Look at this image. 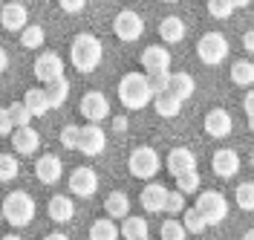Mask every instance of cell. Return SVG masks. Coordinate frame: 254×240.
Returning <instances> with one entry per match:
<instances>
[{"label":"cell","instance_id":"48","mask_svg":"<svg viewBox=\"0 0 254 240\" xmlns=\"http://www.w3.org/2000/svg\"><path fill=\"white\" fill-rule=\"evenodd\" d=\"M228 3H231V6H234V9H243V6H249V3H252V0H228Z\"/></svg>","mask_w":254,"mask_h":240},{"label":"cell","instance_id":"19","mask_svg":"<svg viewBox=\"0 0 254 240\" xmlns=\"http://www.w3.org/2000/svg\"><path fill=\"white\" fill-rule=\"evenodd\" d=\"M231 116L222 110V107H217V110H211L205 116V133L208 136H214V139H222V136H228L231 133Z\"/></svg>","mask_w":254,"mask_h":240},{"label":"cell","instance_id":"2","mask_svg":"<svg viewBox=\"0 0 254 240\" xmlns=\"http://www.w3.org/2000/svg\"><path fill=\"white\" fill-rule=\"evenodd\" d=\"M101 55H104V47L95 35L81 32L72 38V47H69V58H72V67L78 73H93L95 67L101 64Z\"/></svg>","mask_w":254,"mask_h":240},{"label":"cell","instance_id":"3","mask_svg":"<svg viewBox=\"0 0 254 240\" xmlns=\"http://www.w3.org/2000/svg\"><path fill=\"white\" fill-rule=\"evenodd\" d=\"M0 208H3V220L9 226H15V229L29 226L32 217H35V200H32V194H26V191H12L3 200Z\"/></svg>","mask_w":254,"mask_h":240},{"label":"cell","instance_id":"6","mask_svg":"<svg viewBox=\"0 0 254 240\" xmlns=\"http://www.w3.org/2000/svg\"><path fill=\"white\" fill-rule=\"evenodd\" d=\"M193 208L208 220V226H217L228 217V200H225L220 191H199Z\"/></svg>","mask_w":254,"mask_h":240},{"label":"cell","instance_id":"1","mask_svg":"<svg viewBox=\"0 0 254 240\" xmlns=\"http://www.w3.org/2000/svg\"><path fill=\"white\" fill-rule=\"evenodd\" d=\"M119 98L127 110H142L150 104L153 90H150V81L147 73H127L125 79L119 81Z\"/></svg>","mask_w":254,"mask_h":240},{"label":"cell","instance_id":"24","mask_svg":"<svg viewBox=\"0 0 254 240\" xmlns=\"http://www.w3.org/2000/svg\"><path fill=\"white\" fill-rule=\"evenodd\" d=\"M122 238V229L116 226L113 217H101L90 226V240H119Z\"/></svg>","mask_w":254,"mask_h":240},{"label":"cell","instance_id":"52","mask_svg":"<svg viewBox=\"0 0 254 240\" xmlns=\"http://www.w3.org/2000/svg\"><path fill=\"white\" fill-rule=\"evenodd\" d=\"M0 223H3V208H0Z\"/></svg>","mask_w":254,"mask_h":240},{"label":"cell","instance_id":"54","mask_svg":"<svg viewBox=\"0 0 254 240\" xmlns=\"http://www.w3.org/2000/svg\"><path fill=\"white\" fill-rule=\"evenodd\" d=\"M165 3H176V0H165Z\"/></svg>","mask_w":254,"mask_h":240},{"label":"cell","instance_id":"7","mask_svg":"<svg viewBox=\"0 0 254 240\" xmlns=\"http://www.w3.org/2000/svg\"><path fill=\"white\" fill-rule=\"evenodd\" d=\"M113 32H116V38L119 41H139L144 32V20L139 12H133V9H125V12H119L116 15V20H113Z\"/></svg>","mask_w":254,"mask_h":240},{"label":"cell","instance_id":"33","mask_svg":"<svg viewBox=\"0 0 254 240\" xmlns=\"http://www.w3.org/2000/svg\"><path fill=\"white\" fill-rule=\"evenodd\" d=\"M20 171L15 154H0V182H12Z\"/></svg>","mask_w":254,"mask_h":240},{"label":"cell","instance_id":"11","mask_svg":"<svg viewBox=\"0 0 254 240\" xmlns=\"http://www.w3.org/2000/svg\"><path fill=\"white\" fill-rule=\"evenodd\" d=\"M0 23H3V29H9V32H23L26 26H29V9L23 6V3H6L3 9H0Z\"/></svg>","mask_w":254,"mask_h":240},{"label":"cell","instance_id":"49","mask_svg":"<svg viewBox=\"0 0 254 240\" xmlns=\"http://www.w3.org/2000/svg\"><path fill=\"white\" fill-rule=\"evenodd\" d=\"M243 240H254V229H249V232L243 235Z\"/></svg>","mask_w":254,"mask_h":240},{"label":"cell","instance_id":"44","mask_svg":"<svg viewBox=\"0 0 254 240\" xmlns=\"http://www.w3.org/2000/svg\"><path fill=\"white\" fill-rule=\"evenodd\" d=\"M113 130H116V133H125L127 130V119L125 116H116V119H113Z\"/></svg>","mask_w":254,"mask_h":240},{"label":"cell","instance_id":"22","mask_svg":"<svg viewBox=\"0 0 254 240\" xmlns=\"http://www.w3.org/2000/svg\"><path fill=\"white\" fill-rule=\"evenodd\" d=\"M119 229H122V238L125 240H150L147 238V220H144V217L127 214Z\"/></svg>","mask_w":254,"mask_h":240},{"label":"cell","instance_id":"47","mask_svg":"<svg viewBox=\"0 0 254 240\" xmlns=\"http://www.w3.org/2000/svg\"><path fill=\"white\" fill-rule=\"evenodd\" d=\"M44 240H69L66 235H61V232H52V235H47Z\"/></svg>","mask_w":254,"mask_h":240},{"label":"cell","instance_id":"53","mask_svg":"<svg viewBox=\"0 0 254 240\" xmlns=\"http://www.w3.org/2000/svg\"><path fill=\"white\" fill-rule=\"evenodd\" d=\"M252 168H254V151H252Z\"/></svg>","mask_w":254,"mask_h":240},{"label":"cell","instance_id":"21","mask_svg":"<svg viewBox=\"0 0 254 240\" xmlns=\"http://www.w3.org/2000/svg\"><path fill=\"white\" fill-rule=\"evenodd\" d=\"M104 211H107V217H113V220H125L127 214H130V197H127L125 191L107 194V200H104Z\"/></svg>","mask_w":254,"mask_h":240},{"label":"cell","instance_id":"8","mask_svg":"<svg viewBox=\"0 0 254 240\" xmlns=\"http://www.w3.org/2000/svg\"><path fill=\"white\" fill-rule=\"evenodd\" d=\"M35 76H38V81H44V84H49V81H58L64 79V58L58 55V52H41L38 58H35Z\"/></svg>","mask_w":254,"mask_h":240},{"label":"cell","instance_id":"14","mask_svg":"<svg viewBox=\"0 0 254 240\" xmlns=\"http://www.w3.org/2000/svg\"><path fill=\"white\" fill-rule=\"evenodd\" d=\"M12 145H15V154L20 157H32V154H38V148H41V136H38V130L26 125V128H15L12 133Z\"/></svg>","mask_w":254,"mask_h":240},{"label":"cell","instance_id":"13","mask_svg":"<svg viewBox=\"0 0 254 240\" xmlns=\"http://www.w3.org/2000/svg\"><path fill=\"white\" fill-rule=\"evenodd\" d=\"M168 188L165 185H159V182H150V185H144L142 188V197H139V203L147 214H162L165 211V203H168Z\"/></svg>","mask_w":254,"mask_h":240},{"label":"cell","instance_id":"17","mask_svg":"<svg viewBox=\"0 0 254 240\" xmlns=\"http://www.w3.org/2000/svg\"><path fill=\"white\" fill-rule=\"evenodd\" d=\"M168 171L176 176L188 174V171H196V157H193V151L188 148H174L171 154H168Z\"/></svg>","mask_w":254,"mask_h":240},{"label":"cell","instance_id":"38","mask_svg":"<svg viewBox=\"0 0 254 240\" xmlns=\"http://www.w3.org/2000/svg\"><path fill=\"white\" fill-rule=\"evenodd\" d=\"M208 15L217 17V20H225V17L234 15V6L228 0H208Z\"/></svg>","mask_w":254,"mask_h":240},{"label":"cell","instance_id":"18","mask_svg":"<svg viewBox=\"0 0 254 240\" xmlns=\"http://www.w3.org/2000/svg\"><path fill=\"white\" fill-rule=\"evenodd\" d=\"M142 67L144 73H165L171 70V52L165 47H147L142 52Z\"/></svg>","mask_w":254,"mask_h":240},{"label":"cell","instance_id":"10","mask_svg":"<svg viewBox=\"0 0 254 240\" xmlns=\"http://www.w3.org/2000/svg\"><path fill=\"white\" fill-rule=\"evenodd\" d=\"M104 145H107V136H104V130L101 125H84L81 128V139H78V151L81 154H87V157H98L101 151H104Z\"/></svg>","mask_w":254,"mask_h":240},{"label":"cell","instance_id":"32","mask_svg":"<svg viewBox=\"0 0 254 240\" xmlns=\"http://www.w3.org/2000/svg\"><path fill=\"white\" fill-rule=\"evenodd\" d=\"M159 238H162V240H188V232H185L182 220L168 217V220L162 223V229H159Z\"/></svg>","mask_w":254,"mask_h":240},{"label":"cell","instance_id":"29","mask_svg":"<svg viewBox=\"0 0 254 240\" xmlns=\"http://www.w3.org/2000/svg\"><path fill=\"white\" fill-rule=\"evenodd\" d=\"M231 81L237 84V87H252L254 84V64L252 61H246V58H240L231 64Z\"/></svg>","mask_w":254,"mask_h":240},{"label":"cell","instance_id":"26","mask_svg":"<svg viewBox=\"0 0 254 240\" xmlns=\"http://www.w3.org/2000/svg\"><path fill=\"white\" fill-rule=\"evenodd\" d=\"M23 104L29 107V113L32 116H47L52 107H49V98H47V93L44 90H38V87H32V90H26V96H23Z\"/></svg>","mask_w":254,"mask_h":240},{"label":"cell","instance_id":"36","mask_svg":"<svg viewBox=\"0 0 254 240\" xmlns=\"http://www.w3.org/2000/svg\"><path fill=\"white\" fill-rule=\"evenodd\" d=\"M237 206L243 208V211H254V182H243V185H237Z\"/></svg>","mask_w":254,"mask_h":240},{"label":"cell","instance_id":"51","mask_svg":"<svg viewBox=\"0 0 254 240\" xmlns=\"http://www.w3.org/2000/svg\"><path fill=\"white\" fill-rule=\"evenodd\" d=\"M249 128H252V133H254V116H249Z\"/></svg>","mask_w":254,"mask_h":240},{"label":"cell","instance_id":"40","mask_svg":"<svg viewBox=\"0 0 254 240\" xmlns=\"http://www.w3.org/2000/svg\"><path fill=\"white\" fill-rule=\"evenodd\" d=\"M185 211V194L179 191H171L168 194V203H165V214H182Z\"/></svg>","mask_w":254,"mask_h":240},{"label":"cell","instance_id":"31","mask_svg":"<svg viewBox=\"0 0 254 240\" xmlns=\"http://www.w3.org/2000/svg\"><path fill=\"white\" fill-rule=\"evenodd\" d=\"M44 41H47V32H44V26H38V23H29V26L20 32V44H23L26 49L44 47Z\"/></svg>","mask_w":254,"mask_h":240},{"label":"cell","instance_id":"20","mask_svg":"<svg viewBox=\"0 0 254 240\" xmlns=\"http://www.w3.org/2000/svg\"><path fill=\"white\" fill-rule=\"evenodd\" d=\"M47 214L55 220V223H69V220H72V214H75V206H72V200H69V197L55 194V197L49 200V206H47Z\"/></svg>","mask_w":254,"mask_h":240},{"label":"cell","instance_id":"42","mask_svg":"<svg viewBox=\"0 0 254 240\" xmlns=\"http://www.w3.org/2000/svg\"><path fill=\"white\" fill-rule=\"evenodd\" d=\"M58 3H61V9H64V12L75 15V12H81V9H84V3H87V0H58Z\"/></svg>","mask_w":254,"mask_h":240},{"label":"cell","instance_id":"34","mask_svg":"<svg viewBox=\"0 0 254 240\" xmlns=\"http://www.w3.org/2000/svg\"><path fill=\"white\" fill-rule=\"evenodd\" d=\"M9 116H12L15 128H26V125H32V119H35L23 101H12V104H9Z\"/></svg>","mask_w":254,"mask_h":240},{"label":"cell","instance_id":"27","mask_svg":"<svg viewBox=\"0 0 254 240\" xmlns=\"http://www.w3.org/2000/svg\"><path fill=\"white\" fill-rule=\"evenodd\" d=\"M153 110L162 116V119H174L182 110V101L174 96V93H162V96H153Z\"/></svg>","mask_w":254,"mask_h":240},{"label":"cell","instance_id":"16","mask_svg":"<svg viewBox=\"0 0 254 240\" xmlns=\"http://www.w3.org/2000/svg\"><path fill=\"white\" fill-rule=\"evenodd\" d=\"M64 174V165L61 160L55 157V154H44L38 165H35V176H38V182H44V185H55Z\"/></svg>","mask_w":254,"mask_h":240},{"label":"cell","instance_id":"37","mask_svg":"<svg viewBox=\"0 0 254 240\" xmlns=\"http://www.w3.org/2000/svg\"><path fill=\"white\" fill-rule=\"evenodd\" d=\"M176 188L182 194H199V174L196 171H188V174L176 176Z\"/></svg>","mask_w":254,"mask_h":240},{"label":"cell","instance_id":"46","mask_svg":"<svg viewBox=\"0 0 254 240\" xmlns=\"http://www.w3.org/2000/svg\"><path fill=\"white\" fill-rule=\"evenodd\" d=\"M6 67H9V52L0 47V73H6Z\"/></svg>","mask_w":254,"mask_h":240},{"label":"cell","instance_id":"28","mask_svg":"<svg viewBox=\"0 0 254 240\" xmlns=\"http://www.w3.org/2000/svg\"><path fill=\"white\" fill-rule=\"evenodd\" d=\"M44 93H47L49 107H52V110H55V107H64V101L69 98V81H66V79L49 81L47 87H44Z\"/></svg>","mask_w":254,"mask_h":240},{"label":"cell","instance_id":"39","mask_svg":"<svg viewBox=\"0 0 254 240\" xmlns=\"http://www.w3.org/2000/svg\"><path fill=\"white\" fill-rule=\"evenodd\" d=\"M78 139H81V128H75V125H66L61 130V145L66 151H78Z\"/></svg>","mask_w":254,"mask_h":240},{"label":"cell","instance_id":"45","mask_svg":"<svg viewBox=\"0 0 254 240\" xmlns=\"http://www.w3.org/2000/svg\"><path fill=\"white\" fill-rule=\"evenodd\" d=\"M243 47H246V52H254V29L243 35Z\"/></svg>","mask_w":254,"mask_h":240},{"label":"cell","instance_id":"12","mask_svg":"<svg viewBox=\"0 0 254 240\" xmlns=\"http://www.w3.org/2000/svg\"><path fill=\"white\" fill-rule=\"evenodd\" d=\"M69 191L75 197H93L98 191V174L93 168H75L69 174Z\"/></svg>","mask_w":254,"mask_h":240},{"label":"cell","instance_id":"4","mask_svg":"<svg viewBox=\"0 0 254 240\" xmlns=\"http://www.w3.org/2000/svg\"><path fill=\"white\" fill-rule=\"evenodd\" d=\"M228 52H231V47H228V41L222 38V32H205L196 41V55H199V61L208 64V67L222 64V61L228 58Z\"/></svg>","mask_w":254,"mask_h":240},{"label":"cell","instance_id":"5","mask_svg":"<svg viewBox=\"0 0 254 240\" xmlns=\"http://www.w3.org/2000/svg\"><path fill=\"white\" fill-rule=\"evenodd\" d=\"M127 168H130V174L139 176V179H153L156 171L162 168V162H159V154L153 151V148L142 145V148H133V151H130Z\"/></svg>","mask_w":254,"mask_h":240},{"label":"cell","instance_id":"50","mask_svg":"<svg viewBox=\"0 0 254 240\" xmlns=\"http://www.w3.org/2000/svg\"><path fill=\"white\" fill-rule=\"evenodd\" d=\"M0 240H23V238H17V235H6V238H0Z\"/></svg>","mask_w":254,"mask_h":240},{"label":"cell","instance_id":"9","mask_svg":"<svg viewBox=\"0 0 254 240\" xmlns=\"http://www.w3.org/2000/svg\"><path fill=\"white\" fill-rule=\"evenodd\" d=\"M81 116L87 119V122H104L107 116H110V101L104 93H98V90H90V93H84L81 98Z\"/></svg>","mask_w":254,"mask_h":240},{"label":"cell","instance_id":"23","mask_svg":"<svg viewBox=\"0 0 254 240\" xmlns=\"http://www.w3.org/2000/svg\"><path fill=\"white\" fill-rule=\"evenodd\" d=\"M159 35H162V41L165 44H179L182 38H185V20H179V17H165L162 23H159Z\"/></svg>","mask_w":254,"mask_h":240},{"label":"cell","instance_id":"41","mask_svg":"<svg viewBox=\"0 0 254 240\" xmlns=\"http://www.w3.org/2000/svg\"><path fill=\"white\" fill-rule=\"evenodd\" d=\"M15 133V122L9 116V107H0V136H12Z\"/></svg>","mask_w":254,"mask_h":240},{"label":"cell","instance_id":"25","mask_svg":"<svg viewBox=\"0 0 254 240\" xmlns=\"http://www.w3.org/2000/svg\"><path fill=\"white\" fill-rule=\"evenodd\" d=\"M193 90H196L193 76H188V73H171V90L168 93H174L179 101H185V98L193 96Z\"/></svg>","mask_w":254,"mask_h":240},{"label":"cell","instance_id":"35","mask_svg":"<svg viewBox=\"0 0 254 240\" xmlns=\"http://www.w3.org/2000/svg\"><path fill=\"white\" fill-rule=\"evenodd\" d=\"M147 81H150L153 96H162V93L171 90V70H165V73H147Z\"/></svg>","mask_w":254,"mask_h":240},{"label":"cell","instance_id":"15","mask_svg":"<svg viewBox=\"0 0 254 240\" xmlns=\"http://www.w3.org/2000/svg\"><path fill=\"white\" fill-rule=\"evenodd\" d=\"M211 168H214V174L222 176V179L234 176V174L240 171V157H237V151H231V148H220V151L211 157Z\"/></svg>","mask_w":254,"mask_h":240},{"label":"cell","instance_id":"43","mask_svg":"<svg viewBox=\"0 0 254 240\" xmlns=\"http://www.w3.org/2000/svg\"><path fill=\"white\" fill-rule=\"evenodd\" d=\"M243 110H246V116H254V90H249V93H246V101H243Z\"/></svg>","mask_w":254,"mask_h":240},{"label":"cell","instance_id":"30","mask_svg":"<svg viewBox=\"0 0 254 240\" xmlns=\"http://www.w3.org/2000/svg\"><path fill=\"white\" fill-rule=\"evenodd\" d=\"M182 226H185L188 235H202L208 229V220L196 211V208H185V211H182Z\"/></svg>","mask_w":254,"mask_h":240}]
</instances>
